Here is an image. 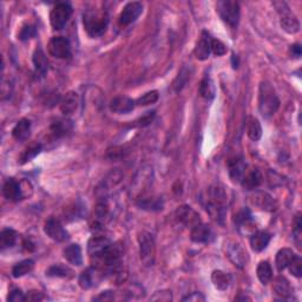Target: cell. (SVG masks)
Instances as JSON below:
<instances>
[{
	"instance_id": "6da1fadb",
	"label": "cell",
	"mask_w": 302,
	"mask_h": 302,
	"mask_svg": "<svg viewBox=\"0 0 302 302\" xmlns=\"http://www.w3.org/2000/svg\"><path fill=\"white\" fill-rule=\"evenodd\" d=\"M83 24L88 35L92 38H97L105 33L109 17L104 10H87L83 13Z\"/></svg>"
},
{
	"instance_id": "7a4b0ae2",
	"label": "cell",
	"mask_w": 302,
	"mask_h": 302,
	"mask_svg": "<svg viewBox=\"0 0 302 302\" xmlns=\"http://www.w3.org/2000/svg\"><path fill=\"white\" fill-rule=\"evenodd\" d=\"M280 107V99L274 88L268 81H262L260 85L259 110L264 118H269L277 114Z\"/></svg>"
},
{
	"instance_id": "3957f363",
	"label": "cell",
	"mask_w": 302,
	"mask_h": 302,
	"mask_svg": "<svg viewBox=\"0 0 302 302\" xmlns=\"http://www.w3.org/2000/svg\"><path fill=\"white\" fill-rule=\"evenodd\" d=\"M216 12L230 28H236L240 21V5L233 0H222L216 4Z\"/></svg>"
},
{
	"instance_id": "277c9868",
	"label": "cell",
	"mask_w": 302,
	"mask_h": 302,
	"mask_svg": "<svg viewBox=\"0 0 302 302\" xmlns=\"http://www.w3.org/2000/svg\"><path fill=\"white\" fill-rule=\"evenodd\" d=\"M140 242V255L141 261L145 267L154 266L156 257L155 240L150 233L143 232L139 236Z\"/></svg>"
},
{
	"instance_id": "5b68a950",
	"label": "cell",
	"mask_w": 302,
	"mask_h": 302,
	"mask_svg": "<svg viewBox=\"0 0 302 302\" xmlns=\"http://www.w3.org/2000/svg\"><path fill=\"white\" fill-rule=\"evenodd\" d=\"M71 14H72V7L69 3H59L52 9L50 13V23L54 30H63L68 24Z\"/></svg>"
},
{
	"instance_id": "8992f818",
	"label": "cell",
	"mask_w": 302,
	"mask_h": 302,
	"mask_svg": "<svg viewBox=\"0 0 302 302\" xmlns=\"http://www.w3.org/2000/svg\"><path fill=\"white\" fill-rule=\"evenodd\" d=\"M226 256L228 257L230 262L238 268H243L248 261V254L245 249L240 243L235 241H227L223 247Z\"/></svg>"
},
{
	"instance_id": "52a82bcc",
	"label": "cell",
	"mask_w": 302,
	"mask_h": 302,
	"mask_svg": "<svg viewBox=\"0 0 302 302\" xmlns=\"http://www.w3.org/2000/svg\"><path fill=\"white\" fill-rule=\"evenodd\" d=\"M48 52L52 57L68 59L71 57V45L65 37H53L48 43Z\"/></svg>"
},
{
	"instance_id": "ba28073f",
	"label": "cell",
	"mask_w": 302,
	"mask_h": 302,
	"mask_svg": "<svg viewBox=\"0 0 302 302\" xmlns=\"http://www.w3.org/2000/svg\"><path fill=\"white\" fill-rule=\"evenodd\" d=\"M175 217H176L177 222L183 225L186 228H194V227L200 225L201 217L199 212H196L189 206H181L178 207L176 211H175Z\"/></svg>"
},
{
	"instance_id": "9c48e42d",
	"label": "cell",
	"mask_w": 302,
	"mask_h": 302,
	"mask_svg": "<svg viewBox=\"0 0 302 302\" xmlns=\"http://www.w3.org/2000/svg\"><path fill=\"white\" fill-rule=\"evenodd\" d=\"M249 201L255 208L263 211H275L278 208L277 201L266 191H255L249 197Z\"/></svg>"
},
{
	"instance_id": "30bf717a",
	"label": "cell",
	"mask_w": 302,
	"mask_h": 302,
	"mask_svg": "<svg viewBox=\"0 0 302 302\" xmlns=\"http://www.w3.org/2000/svg\"><path fill=\"white\" fill-rule=\"evenodd\" d=\"M235 225L240 230V233L244 235H252L256 232V226L254 221H253L252 212L248 209H243L238 211L236 215H235Z\"/></svg>"
},
{
	"instance_id": "8fae6325",
	"label": "cell",
	"mask_w": 302,
	"mask_h": 302,
	"mask_svg": "<svg viewBox=\"0 0 302 302\" xmlns=\"http://www.w3.org/2000/svg\"><path fill=\"white\" fill-rule=\"evenodd\" d=\"M44 232L48 237L56 242H64L69 238V234L62 226V223L53 217L48 218L44 226Z\"/></svg>"
},
{
	"instance_id": "7c38bea8",
	"label": "cell",
	"mask_w": 302,
	"mask_h": 302,
	"mask_svg": "<svg viewBox=\"0 0 302 302\" xmlns=\"http://www.w3.org/2000/svg\"><path fill=\"white\" fill-rule=\"evenodd\" d=\"M142 12H143V5L139 2H132L126 4L124 9L121 12V16H119V24L121 25H130L133 21L137 20Z\"/></svg>"
},
{
	"instance_id": "4fadbf2b",
	"label": "cell",
	"mask_w": 302,
	"mask_h": 302,
	"mask_svg": "<svg viewBox=\"0 0 302 302\" xmlns=\"http://www.w3.org/2000/svg\"><path fill=\"white\" fill-rule=\"evenodd\" d=\"M113 244L110 238L105 236H93L88 242V253L92 259H97L103 253L107 251V248Z\"/></svg>"
},
{
	"instance_id": "5bb4252c",
	"label": "cell",
	"mask_w": 302,
	"mask_h": 302,
	"mask_svg": "<svg viewBox=\"0 0 302 302\" xmlns=\"http://www.w3.org/2000/svg\"><path fill=\"white\" fill-rule=\"evenodd\" d=\"M245 169H247V164H245L243 158L237 157L230 159L228 162L229 177L234 183H241L242 178H243L245 174Z\"/></svg>"
},
{
	"instance_id": "9a60e30c",
	"label": "cell",
	"mask_w": 302,
	"mask_h": 302,
	"mask_svg": "<svg viewBox=\"0 0 302 302\" xmlns=\"http://www.w3.org/2000/svg\"><path fill=\"white\" fill-rule=\"evenodd\" d=\"M211 39L209 33L206 31L202 32L201 35L199 42L196 44L195 47V57L199 59V61H207L209 58L210 52H211Z\"/></svg>"
},
{
	"instance_id": "2e32d148",
	"label": "cell",
	"mask_w": 302,
	"mask_h": 302,
	"mask_svg": "<svg viewBox=\"0 0 302 302\" xmlns=\"http://www.w3.org/2000/svg\"><path fill=\"white\" fill-rule=\"evenodd\" d=\"M3 194L5 196V199L9 201H13L17 202L23 199V189H21V184L19 182H17L14 178H9L3 186Z\"/></svg>"
},
{
	"instance_id": "e0dca14e",
	"label": "cell",
	"mask_w": 302,
	"mask_h": 302,
	"mask_svg": "<svg viewBox=\"0 0 302 302\" xmlns=\"http://www.w3.org/2000/svg\"><path fill=\"white\" fill-rule=\"evenodd\" d=\"M133 107H135V102H133L131 98L125 96L115 97L110 102V110L113 111L114 114H129L130 111L133 110Z\"/></svg>"
},
{
	"instance_id": "ac0fdd59",
	"label": "cell",
	"mask_w": 302,
	"mask_h": 302,
	"mask_svg": "<svg viewBox=\"0 0 302 302\" xmlns=\"http://www.w3.org/2000/svg\"><path fill=\"white\" fill-rule=\"evenodd\" d=\"M78 104H79V97L76 92L70 91L68 93H65L64 97L61 99V111L66 116L69 115H72L76 113V110L78 109Z\"/></svg>"
},
{
	"instance_id": "d6986e66",
	"label": "cell",
	"mask_w": 302,
	"mask_h": 302,
	"mask_svg": "<svg viewBox=\"0 0 302 302\" xmlns=\"http://www.w3.org/2000/svg\"><path fill=\"white\" fill-rule=\"evenodd\" d=\"M100 274L103 273L99 269H97V268H88L87 270H84L80 274L79 279H78V283H79V286L83 289H90L91 287L96 285Z\"/></svg>"
},
{
	"instance_id": "ffe728a7",
	"label": "cell",
	"mask_w": 302,
	"mask_h": 302,
	"mask_svg": "<svg viewBox=\"0 0 302 302\" xmlns=\"http://www.w3.org/2000/svg\"><path fill=\"white\" fill-rule=\"evenodd\" d=\"M211 229L207 225L200 223L191 228V234H190V238L195 243H207L210 241L211 238Z\"/></svg>"
},
{
	"instance_id": "44dd1931",
	"label": "cell",
	"mask_w": 302,
	"mask_h": 302,
	"mask_svg": "<svg viewBox=\"0 0 302 302\" xmlns=\"http://www.w3.org/2000/svg\"><path fill=\"white\" fill-rule=\"evenodd\" d=\"M262 183V175H261L259 169H252L245 171L243 178H242L241 184L244 189L254 190Z\"/></svg>"
},
{
	"instance_id": "7402d4cb",
	"label": "cell",
	"mask_w": 302,
	"mask_h": 302,
	"mask_svg": "<svg viewBox=\"0 0 302 302\" xmlns=\"http://www.w3.org/2000/svg\"><path fill=\"white\" fill-rule=\"evenodd\" d=\"M271 238V235L267 232H255L251 236V245L252 249L256 253H261L267 248V245L269 244Z\"/></svg>"
},
{
	"instance_id": "603a6c76",
	"label": "cell",
	"mask_w": 302,
	"mask_h": 302,
	"mask_svg": "<svg viewBox=\"0 0 302 302\" xmlns=\"http://www.w3.org/2000/svg\"><path fill=\"white\" fill-rule=\"evenodd\" d=\"M63 256L69 263L79 267L83 264V255L79 244H70L63 251Z\"/></svg>"
},
{
	"instance_id": "cb8c5ba5",
	"label": "cell",
	"mask_w": 302,
	"mask_h": 302,
	"mask_svg": "<svg viewBox=\"0 0 302 302\" xmlns=\"http://www.w3.org/2000/svg\"><path fill=\"white\" fill-rule=\"evenodd\" d=\"M209 202L211 204H216V206L226 207L227 201H228V195H227L226 189L222 185H212L209 188Z\"/></svg>"
},
{
	"instance_id": "d4e9b609",
	"label": "cell",
	"mask_w": 302,
	"mask_h": 302,
	"mask_svg": "<svg viewBox=\"0 0 302 302\" xmlns=\"http://www.w3.org/2000/svg\"><path fill=\"white\" fill-rule=\"evenodd\" d=\"M122 178H123V175L121 171L113 170L111 173L106 175V177L104 178L102 183H100V185L98 186V191H100L102 193V195H104V194H106L109 190H111L117 184H119V182L122 181Z\"/></svg>"
},
{
	"instance_id": "484cf974",
	"label": "cell",
	"mask_w": 302,
	"mask_h": 302,
	"mask_svg": "<svg viewBox=\"0 0 302 302\" xmlns=\"http://www.w3.org/2000/svg\"><path fill=\"white\" fill-rule=\"evenodd\" d=\"M71 131H72V122L70 119H57L51 125V132L56 139H62V137L66 136Z\"/></svg>"
},
{
	"instance_id": "4316f807",
	"label": "cell",
	"mask_w": 302,
	"mask_h": 302,
	"mask_svg": "<svg viewBox=\"0 0 302 302\" xmlns=\"http://www.w3.org/2000/svg\"><path fill=\"white\" fill-rule=\"evenodd\" d=\"M281 28L282 30H285L287 33H290V35H295L300 31V23L297 20V18L294 16V14L289 12H287L281 16Z\"/></svg>"
},
{
	"instance_id": "83f0119b",
	"label": "cell",
	"mask_w": 302,
	"mask_h": 302,
	"mask_svg": "<svg viewBox=\"0 0 302 302\" xmlns=\"http://www.w3.org/2000/svg\"><path fill=\"white\" fill-rule=\"evenodd\" d=\"M211 281L215 288L218 290H227L232 285V277L223 270H214L211 274Z\"/></svg>"
},
{
	"instance_id": "f1b7e54d",
	"label": "cell",
	"mask_w": 302,
	"mask_h": 302,
	"mask_svg": "<svg viewBox=\"0 0 302 302\" xmlns=\"http://www.w3.org/2000/svg\"><path fill=\"white\" fill-rule=\"evenodd\" d=\"M30 131H31V122L29 119L23 118L17 123L12 130V136L17 141H25L29 139Z\"/></svg>"
},
{
	"instance_id": "f546056e",
	"label": "cell",
	"mask_w": 302,
	"mask_h": 302,
	"mask_svg": "<svg viewBox=\"0 0 302 302\" xmlns=\"http://www.w3.org/2000/svg\"><path fill=\"white\" fill-rule=\"evenodd\" d=\"M33 65H35V69L37 73L42 74L44 76L48 71V61L46 58V54L44 53L42 48H37V50L33 52Z\"/></svg>"
},
{
	"instance_id": "4dcf8cb0",
	"label": "cell",
	"mask_w": 302,
	"mask_h": 302,
	"mask_svg": "<svg viewBox=\"0 0 302 302\" xmlns=\"http://www.w3.org/2000/svg\"><path fill=\"white\" fill-rule=\"evenodd\" d=\"M273 290L281 299H287L292 294V287H290L288 280L283 277H279L274 280Z\"/></svg>"
},
{
	"instance_id": "1f68e13d",
	"label": "cell",
	"mask_w": 302,
	"mask_h": 302,
	"mask_svg": "<svg viewBox=\"0 0 302 302\" xmlns=\"http://www.w3.org/2000/svg\"><path fill=\"white\" fill-rule=\"evenodd\" d=\"M294 256H295V254H294V252L292 251V249H289V248L280 249L277 254V261H275V262H277L278 270L279 271L285 270L286 268L289 266V263L292 262Z\"/></svg>"
},
{
	"instance_id": "d6a6232c",
	"label": "cell",
	"mask_w": 302,
	"mask_h": 302,
	"mask_svg": "<svg viewBox=\"0 0 302 302\" xmlns=\"http://www.w3.org/2000/svg\"><path fill=\"white\" fill-rule=\"evenodd\" d=\"M256 274L262 285H268L273 279V270H271L270 263L268 261H261L257 266Z\"/></svg>"
},
{
	"instance_id": "836d02e7",
	"label": "cell",
	"mask_w": 302,
	"mask_h": 302,
	"mask_svg": "<svg viewBox=\"0 0 302 302\" xmlns=\"http://www.w3.org/2000/svg\"><path fill=\"white\" fill-rule=\"evenodd\" d=\"M33 267H35V261L31 259H26L18 262L16 266L12 268V277L13 278H21L24 275L29 274L30 271H32Z\"/></svg>"
},
{
	"instance_id": "e575fe53",
	"label": "cell",
	"mask_w": 302,
	"mask_h": 302,
	"mask_svg": "<svg viewBox=\"0 0 302 302\" xmlns=\"http://www.w3.org/2000/svg\"><path fill=\"white\" fill-rule=\"evenodd\" d=\"M199 92H200V95L207 100H211L215 98L216 90H215L214 81L211 80V78H209V77L203 78L202 81H201Z\"/></svg>"
},
{
	"instance_id": "d590c367",
	"label": "cell",
	"mask_w": 302,
	"mask_h": 302,
	"mask_svg": "<svg viewBox=\"0 0 302 302\" xmlns=\"http://www.w3.org/2000/svg\"><path fill=\"white\" fill-rule=\"evenodd\" d=\"M247 135L252 141H259L262 136V126H261L259 119L251 117L247 123Z\"/></svg>"
},
{
	"instance_id": "8d00e7d4",
	"label": "cell",
	"mask_w": 302,
	"mask_h": 302,
	"mask_svg": "<svg viewBox=\"0 0 302 302\" xmlns=\"http://www.w3.org/2000/svg\"><path fill=\"white\" fill-rule=\"evenodd\" d=\"M18 234L13 229H4L0 234V248H11L16 244Z\"/></svg>"
},
{
	"instance_id": "74e56055",
	"label": "cell",
	"mask_w": 302,
	"mask_h": 302,
	"mask_svg": "<svg viewBox=\"0 0 302 302\" xmlns=\"http://www.w3.org/2000/svg\"><path fill=\"white\" fill-rule=\"evenodd\" d=\"M73 271L70 269L69 267L64 266V264L58 263V264H53L48 269L46 270V277H51V278H68L71 277Z\"/></svg>"
},
{
	"instance_id": "f35d334b",
	"label": "cell",
	"mask_w": 302,
	"mask_h": 302,
	"mask_svg": "<svg viewBox=\"0 0 302 302\" xmlns=\"http://www.w3.org/2000/svg\"><path fill=\"white\" fill-rule=\"evenodd\" d=\"M109 214V206L105 201H99L95 210V225L100 226Z\"/></svg>"
},
{
	"instance_id": "ab89813d",
	"label": "cell",
	"mask_w": 302,
	"mask_h": 302,
	"mask_svg": "<svg viewBox=\"0 0 302 302\" xmlns=\"http://www.w3.org/2000/svg\"><path fill=\"white\" fill-rule=\"evenodd\" d=\"M137 204L145 210H159L163 208V201L161 199H143Z\"/></svg>"
},
{
	"instance_id": "60d3db41",
	"label": "cell",
	"mask_w": 302,
	"mask_h": 302,
	"mask_svg": "<svg viewBox=\"0 0 302 302\" xmlns=\"http://www.w3.org/2000/svg\"><path fill=\"white\" fill-rule=\"evenodd\" d=\"M40 151H42V145L40 144H36V145H32V147H30L29 149H26V150L21 154L20 156V164H25L31 161L36 157V156H38L40 154Z\"/></svg>"
},
{
	"instance_id": "b9f144b4",
	"label": "cell",
	"mask_w": 302,
	"mask_h": 302,
	"mask_svg": "<svg viewBox=\"0 0 302 302\" xmlns=\"http://www.w3.org/2000/svg\"><path fill=\"white\" fill-rule=\"evenodd\" d=\"M158 91L156 90H152V91H149L147 93H144L143 96H141L139 99L136 100L135 104L140 106H147V105H150V104H154L158 100Z\"/></svg>"
},
{
	"instance_id": "7bdbcfd3",
	"label": "cell",
	"mask_w": 302,
	"mask_h": 302,
	"mask_svg": "<svg viewBox=\"0 0 302 302\" xmlns=\"http://www.w3.org/2000/svg\"><path fill=\"white\" fill-rule=\"evenodd\" d=\"M289 270L295 278H301L302 275V259L299 255L294 256L292 262L289 263Z\"/></svg>"
},
{
	"instance_id": "ee69618b",
	"label": "cell",
	"mask_w": 302,
	"mask_h": 302,
	"mask_svg": "<svg viewBox=\"0 0 302 302\" xmlns=\"http://www.w3.org/2000/svg\"><path fill=\"white\" fill-rule=\"evenodd\" d=\"M37 35V31H36V28L32 25H25L23 26V29L20 30V33H19V39L23 40H29L33 38Z\"/></svg>"
},
{
	"instance_id": "f6af8a7d",
	"label": "cell",
	"mask_w": 302,
	"mask_h": 302,
	"mask_svg": "<svg viewBox=\"0 0 302 302\" xmlns=\"http://www.w3.org/2000/svg\"><path fill=\"white\" fill-rule=\"evenodd\" d=\"M211 52L215 56H223L227 53V46L218 39H211Z\"/></svg>"
},
{
	"instance_id": "bcb514c9",
	"label": "cell",
	"mask_w": 302,
	"mask_h": 302,
	"mask_svg": "<svg viewBox=\"0 0 302 302\" xmlns=\"http://www.w3.org/2000/svg\"><path fill=\"white\" fill-rule=\"evenodd\" d=\"M301 229H302V223H301V217H300V214H297L296 218H295V222H294V230H293V234H294V240H295L297 247H301Z\"/></svg>"
},
{
	"instance_id": "7dc6e473",
	"label": "cell",
	"mask_w": 302,
	"mask_h": 302,
	"mask_svg": "<svg viewBox=\"0 0 302 302\" xmlns=\"http://www.w3.org/2000/svg\"><path fill=\"white\" fill-rule=\"evenodd\" d=\"M152 301H162L168 302L173 300V294L170 290H161V292H156L155 295L151 297Z\"/></svg>"
},
{
	"instance_id": "c3c4849f",
	"label": "cell",
	"mask_w": 302,
	"mask_h": 302,
	"mask_svg": "<svg viewBox=\"0 0 302 302\" xmlns=\"http://www.w3.org/2000/svg\"><path fill=\"white\" fill-rule=\"evenodd\" d=\"M186 79H188V73H186V70L183 69L180 72V74H178L176 81H175L174 87H175V89H176V91H180L181 89L184 87Z\"/></svg>"
},
{
	"instance_id": "681fc988",
	"label": "cell",
	"mask_w": 302,
	"mask_h": 302,
	"mask_svg": "<svg viewBox=\"0 0 302 302\" xmlns=\"http://www.w3.org/2000/svg\"><path fill=\"white\" fill-rule=\"evenodd\" d=\"M7 300L11 301V302H24L25 301V295L24 293L21 292L20 289H13L12 292L10 293L9 297H7Z\"/></svg>"
},
{
	"instance_id": "f907efd6",
	"label": "cell",
	"mask_w": 302,
	"mask_h": 302,
	"mask_svg": "<svg viewBox=\"0 0 302 302\" xmlns=\"http://www.w3.org/2000/svg\"><path fill=\"white\" fill-rule=\"evenodd\" d=\"M44 300L43 293L38 292V290H30V292L25 295V301H42Z\"/></svg>"
},
{
	"instance_id": "816d5d0a",
	"label": "cell",
	"mask_w": 302,
	"mask_h": 302,
	"mask_svg": "<svg viewBox=\"0 0 302 302\" xmlns=\"http://www.w3.org/2000/svg\"><path fill=\"white\" fill-rule=\"evenodd\" d=\"M115 292H111V290H105V292H102L98 296H96L95 301H111L115 299Z\"/></svg>"
},
{
	"instance_id": "f5cc1de1",
	"label": "cell",
	"mask_w": 302,
	"mask_h": 302,
	"mask_svg": "<svg viewBox=\"0 0 302 302\" xmlns=\"http://www.w3.org/2000/svg\"><path fill=\"white\" fill-rule=\"evenodd\" d=\"M206 300V297H204L201 293H191L190 295L183 297V301H195V302H199V301H204Z\"/></svg>"
},
{
	"instance_id": "db71d44e",
	"label": "cell",
	"mask_w": 302,
	"mask_h": 302,
	"mask_svg": "<svg viewBox=\"0 0 302 302\" xmlns=\"http://www.w3.org/2000/svg\"><path fill=\"white\" fill-rule=\"evenodd\" d=\"M301 53H302V48L300 44H294V45L290 46V54H292L294 58H300Z\"/></svg>"
},
{
	"instance_id": "11a10c76",
	"label": "cell",
	"mask_w": 302,
	"mask_h": 302,
	"mask_svg": "<svg viewBox=\"0 0 302 302\" xmlns=\"http://www.w3.org/2000/svg\"><path fill=\"white\" fill-rule=\"evenodd\" d=\"M232 61H233V68L234 69H237V65H238V59H237V56H235V54H233V58H232Z\"/></svg>"
}]
</instances>
